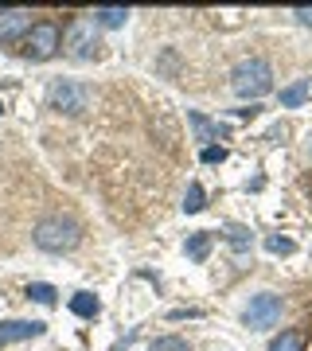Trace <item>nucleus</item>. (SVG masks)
Wrapping results in <instances>:
<instances>
[{
	"mask_svg": "<svg viewBox=\"0 0 312 351\" xmlns=\"http://www.w3.org/2000/svg\"><path fill=\"white\" fill-rule=\"evenodd\" d=\"M32 242H36L43 254H71L78 242H82V226H78V219H71V215H47V219L36 223Z\"/></svg>",
	"mask_w": 312,
	"mask_h": 351,
	"instance_id": "f257e3e1",
	"label": "nucleus"
},
{
	"mask_svg": "<svg viewBox=\"0 0 312 351\" xmlns=\"http://www.w3.org/2000/svg\"><path fill=\"white\" fill-rule=\"evenodd\" d=\"M230 86H235L238 98L258 101L262 94H269V90H274V71H269V63H265V59H242V63L230 71Z\"/></svg>",
	"mask_w": 312,
	"mask_h": 351,
	"instance_id": "f03ea898",
	"label": "nucleus"
},
{
	"mask_svg": "<svg viewBox=\"0 0 312 351\" xmlns=\"http://www.w3.org/2000/svg\"><path fill=\"white\" fill-rule=\"evenodd\" d=\"M47 106L67 113V117H78V113L90 110V86H82L75 78H55L47 90Z\"/></svg>",
	"mask_w": 312,
	"mask_h": 351,
	"instance_id": "7ed1b4c3",
	"label": "nucleus"
},
{
	"mask_svg": "<svg viewBox=\"0 0 312 351\" xmlns=\"http://www.w3.org/2000/svg\"><path fill=\"white\" fill-rule=\"evenodd\" d=\"M59 47H62V32H59V24H51V20L32 24V32L24 36V55L27 59H36V63L51 59Z\"/></svg>",
	"mask_w": 312,
	"mask_h": 351,
	"instance_id": "20e7f679",
	"label": "nucleus"
},
{
	"mask_svg": "<svg viewBox=\"0 0 312 351\" xmlns=\"http://www.w3.org/2000/svg\"><path fill=\"white\" fill-rule=\"evenodd\" d=\"M67 55L71 59H94L98 55V24L94 20H75L67 27Z\"/></svg>",
	"mask_w": 312,
	"mask_h": 351,
	"instance_id": "39448f33",
	"label": "nucleus"
},
{
	"mask_svg": "<svg viewBox=\"0 0 312 351\" xmlns=\"http://www.w3.org/2000/svg\"><path fill=\"white\" fill-rule=\"evenodd\" d=\"M242 320H246V328H254V332L274 328L277 320H281V297H277V293H258V297L250 301V308L242 313Z\"/></svg>",
	"mask_w": 312,
	"mask_h": 351,
	"instance_id": "423d86ee",
	"label": "nucleus"
},
{
	"mask_svg": "<svg viewBox=\"0 0 312 351\" xmlns=\"http://www.w3.org/2000/svg\"><path fill=\"white\" fill-rule=\"evenodd\" d=\"M32 32V12L27 8H4L0 12V39L12 43V39H24Z\"/></svg>",
	"mask_w": 312,
	"mask_h": 351,
	"instance_id": "0eeeda50",
	"label": "nucleus"
},
{
	"mask_svg": "<svg viewBox=\"0 0 312 351\" xmlns=\"http://www.w3.org/2000/svg\"><path fill=\"white\" fill-rule=\"evenodd\" d=\"M43 328L39 320H0V348L4 343H24V339H36L43 336Z\"/></svg>",
	"mask_w": 312,
	"mask_h": 351,
	"instance_id": "6e6552de",
	"label": "nucleus"
},
{
	"mask_svg": "<svg viewBox=\"0 0 312 351\" xmlns=\"http://www.w3.org/2000/svg\"><path fill=\"white\" fill-rule=\"evenodd\" d=\"M187 121H191V129H195V141H219L223 137V125H215L211 117H203L200 110L187 113Z\"/></svg>",
	"mask_w": 312,
	"mask_h": 351,
	"instance_id": "1a4fd4ad",
	"label": "nucleus"
},
{
	"mask_svg": "<svg viewBox=\"0 0 312 351\" xmlns=\"http://www.w3.org/2000/svg\"><path fill=\"white\" fill-rule=\"evenodd\" d=\"M71 313L82 316V320H94V316L101 313V301L94 293H75V297H71Z\"/></svg>",
	"mask_w": 312,
	"mask_h": 351,
	"instance_id": "9d476101",
	"label": "nucleus"
},
{
	"mask_svg": "<svg viewBox=\"0 0 312 351\" xmlns=\"http://www.w3.org/2000/svg\"><path fill=\"white\" fill-rule=\"evenodd\" d=\"M207 254H211V230H195L187 239V258L191 262H207Z\"/></svg>",
	"mask_w": 312,
	"mask_h": 351,
	"instance_id": "9b49d317",
	"label": "nucleus"
},
{
	"mask_svg": "<svg viewBox=\"0 0 312 351\" xmlns=\"http://www.w3.org/2000/svg\"><path fill=\"white\" fill-rule=\"evenodd\" d=\"M309 90H312V82H309V78H297L293 86H285V90H281V106H285V110H297L300 101L309 98Z\"/></svg>",
	"mask_w": 312,
	"mask_h": 351,
	"instance_id": "f8f14e48",
	"label": "nucleus"
},
{
	"mask_svg": "<svg viewBox=\"0 0 312 351\" xmlns=\"http://www.w3.org/2000/svg\"><path fill=\"white\" fill-rule=\"evenodd\" d=\"M226 242H230V250L235 254H250V246H254V234H250L246 226H226Z\"/></svg>",
	"mask_w": 312,
	"mask_h": 351,
	"instance_id": "ddd939ff",
	"label": "nucleus"
},
{
	"mask_svg": "<svg viewBox=\"0 0 312 351\" xmlns=\"http://www.w3.org/2000/svg\"><path fill=\"white\" fill-rule=\"evenodd\" d=\"M129 20V8H94V24L98 27H121Z\"/></svg>",
	"mask_w": 312,
	"mask_h": 351,
	"instance_id": "4468645a",
	"label": "nucleus"
},
{
	"mask_svg": "<svg viewBox=\"0 0 312 351\" xmlns=\"http://www.w3.org/2000/svg\"><path fill=\"white\" fill-rule=\"evenodd\" d=\"M269 351H304V336H300V332H281V336L269 343Z\"/></svg>",
	"mask_w": 312,
	"mask_h": 351,
	"instance_id": "2eb2a0df",
	"label": "nucleus"
},
{
	"mask_svg": "<svg viewBox=\"0 0 312 351\" xmlns=\"http://www.w3.org/2000/svg\"><path fill=\"white\" fill-rule=\"evenodd\" d=\"M203 207H207V203H203V188L191 180V184H187V195H184V211L195 215V211H203Z\"/></svg>",
	"mask_w": 312,
	"mask_h": 351,
	"instance_id": "dca6fc26",
	"label": "nucleus"
},
{
	"mask_svg": "<svg viewBox=\"0 0 312 351\" xmlns=\"http://www.w3.org/2000/svg\"><path fill=\"white\" fill-rule=\"evenodd\" d=\"M27 297H32L36 304H55V297H59V293H55L51 285H43V281H32V285H27Z\"/></svg>",
	"mask_w": 312,
	"mask_h": 351,
	"instance_id": "f3484780",
	"label": "nucleus"
},
{
	"mask_svg": "<svg viewBox=\"0 0 312 351\" xmlns=\"http://www.w3.org/2000/svg\"><path fill=\"white\" fill-rule=\"evenodd\" d=\"M149 351H191V343H187V339H180V336H160Z\"/></svg>",
	"mask_w": 312,
	"mask_h": 351,
	"instance_id": "a211bd4d",
	"label": "nucleus"
},
{
	"mask_svg": "<svg viewBox=\"0 0 312 351\" xmlns=\"http://www.w3.org/2000/svg\"><path fill=\"white\" fill-rule=\"evenodd\" d=\"M265 246H269V254H293V250H297V246H293L289 239H281V234H269Z\"/></svg>",
	"mask_w": 312,
	"mask_h": 351,
	"instance_id": "6ab92c4d",
	"label": "nucleus"
},
{
	"mask_svg": "<svg viewBox=\"0 0 312 351\" xmlns=\"http://www.w3.org/2000/svg\"><path fill=\"white\" fill-rule=\"evenodd\" d=\"M223 160H226L223 145H219V149H215V145H207V149H203V164H223Z\"/></svg>",
	"mask_w": 312,
	"mask_h": 351,
	"instance_id": "aec40b11",
	"label": "nucleus"
},
{
	"mask_svg": "<svg viewBox=\"0 0 312 351\" xmlns=\"http://www.w3.org/2000/svg\"><path fill=\"white\" fill-rule=\"evenodd\" d=\"M293 16H297V20H300V24H304V27H312V8H297V12H293Z\"/></svg>",
	"mask_w": 312,
	"mask_h": 351,
	"instance_id": "412c9836",
	"label": "nucleus"
},
{
	"mask_svg": "<svg viewBox=\"0 0 312 351\" xmlns=\"http://www.w3.org/2000/svg\"><path fill=\"white\" fill-rule=\"evenodd\" d=\"M0 110H4V101H0Z\"/></svg>",
	"mask_w": 312,
	"mask_h": 351,
	"instance_id": "4be33fe9",
	"label": "nucleus"
}]
</instances>
